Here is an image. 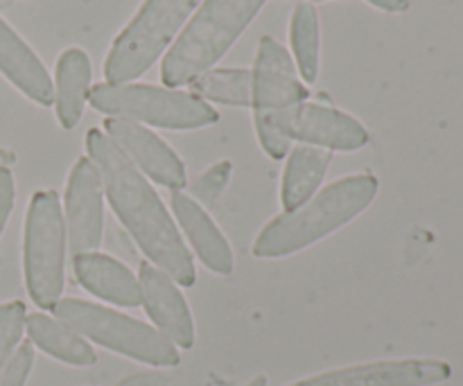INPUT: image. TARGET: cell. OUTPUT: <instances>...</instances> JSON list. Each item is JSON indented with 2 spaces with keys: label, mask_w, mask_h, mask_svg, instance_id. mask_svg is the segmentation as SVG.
I'll return each mask as SVG.
<instances>
[{
  "label": "cell",
  "mask_w": 463,
  "mask_h": 386,
  "mask_svg": "<svg viewBox=\"0 0 463 386\" xmlns=\"http://www.w3.org/2000/svg\"><path fill=\"white\" fill-rule=\"evenodd\" d=\"M86 152L102 179L104 197L111 203L120 224L145 253L147 262L165 271L181 287L197 283L193 256L181 238L176 221L158 199L143 172L113 145L102 129H89Z\"/></svg>",
  "instance_id": "obj_1"
},
{
  "label": "cell",
  "mask_w": 463,
  "mask_h": 386,
  "mask_svg": "<svg viewBox=\"0 0 463 386\" xmlns=\"http://www.w3.org/2000/svg\"><path fill=\"white\" fill-rule=\"evenodd\" d=\"M378 190L380 181L369 172L333 181L297 211L280 212L262 226L253 242V256L274 260L312 247L362 215Z\"/></svg>",
  "instance_id": "obj_2"
},
{
  "label": "cell",
  "mask_w": 463,
  "mask_h": 386,
  "mask_svg": "<svg viewBox=\"0 0 463 386\" xmlns=\"http://www.w3.org/2000/svg\"><path fill=\"white\" fill-rule=\"evenodd\" d=\"M265 3L267 0H202L170 50L163 54V84L167 89H181L215 68Z\"/></svg>",
  "instance_id": "obj_3"
},
{
  "label": "cell",
  "mask_w": 463,
  "mask_h": 386,
  "mask_svg": "<svg viewBox=\"0 0 463 386\" xmlns=\"http://www.w3.org/2000/svg\"><path fill=\"white\" fill-rule=\"evenodd\" d=\"M307 98L310 90L298 77L292 54L276 39L262 36L251 68V108L258 143L274 161L285 158L292 149L283 134V122Z\"/></svg>",
  "instance_id": "obj_4"
},
{
  "label": "cell",
  "mask_w": 463,
  "mask_h": 386,
  "mask_svg": "<svg viewBox=\"0 0 463 386\" xmlns=\"http://www.w3.org/2000/svg\"><path fill=\"white\" fill-rule=\"evenodd\" d=\"M202 0H143L113 39L104 59V80L111 84L138 80L170 50Z\"/></svg>",
  "instance_id": "obj_5"
},
{
  "label": "cell",
  "mask_w": 463,
  "mask_h": 386,
  "mask_svg": "<svg viewBox=\"0 0 463 386\" xmlns=\"http://www.w3.org/2000/svg\"><path fill=\"white\" fill-rule=\"evenodd\" d=\"M89 104L109 118H127L161 129H202L220 120V113L190 90L136 81H99L90 86Z\"/></svg>",
  "instance_id": "obj_6"
},
{
  "label": "cell",
  "mask_w": 463,
  "mask_h": 386,
  "mask_svg": "<svg viewBox=\"0 0 463 386\" xmlns=\"http://www.w3.org/2000/svg\"><path fill=\"white\" fill-rule=\"evenodd\" d=\"M52 312L86 342L99 344L118 355H127L156 369H172L181 364L175 344L163 337L156 328L134 316L81 298H59Z\"/></svg>",
  "instance_id": "obj_7"
},
{
  "label": "cell",
  "mask_w": 463,
  "mask_h": 386,
  "mask_svg": "<svg viewBox=\"0 0 463 386\" xmlns=\"http://www.w3.org/2000/svg\"><path fill=\"white\" fill-rule=\"evenodd\" d=\"M23 271L34 306L52 310L66 283V220L54 190H39L30 199L23 231Z\"/></svg>",
  "instance_id": "obj_8"
},
{
  "label": "cell",
  "mask_w": 463,
  "mask_h": 386,
  "mask_svg": "<svg viewBox=\"0 0 463 386\" xmlns=\"http://www.w3.org/2000/svg\"><path fill=\"white\" fill-rule=\"evenodd\" d=\"M66 238L72 260L95 253L104 240V188L90 158H80L66 185Z\"/></svg>",
  "instance_id": "obj_9"
},
{
  "label": "cell",
  "mask_w": 463,
  "mask_h": 386,
  "mask_svg": "<svg viewBox=\"0 0 463 386\" xmlns=\"http://www.w3.org/2000/svg\"><path fill=\"white\" fill-rule=\"evenodd\" d=\"M102 127L113 145L152 181L170 190H181L188 184L181 156L152 129L127 118H107Z\"/></svg>",
  "instance_id": "obj_10"
},
{
  "label": "cell",
  "mask_w": 463,
  "mask_h": 386,
  "mask_svg": "<svg viewBox=\"0 0 463 386\" xmlns=\"http://www.w3.org/2000/svg\"><path fill=\"white\" fill-rule=\"evenodd\" d=\"M283 134L289 143L297 140L326 152H357L369 145V131L357 118L317 102L298 104L283 122Z\"/></svg>",
  "instance_id": "obj_11"
},
{
  "label": "cell",
  "mask_w": 463,
  "mask_h": 386,
  "mask_svg": "<svg viewBox=\"0 0 463 386\" xmlns=\"http://www.w3.org/2000/svg\"><path fill=\"white\" fill-rule=\"evenodd\" d=\"M452 369L439 360H393L369 362V364L346 366L326 371L307 380H298L297 386H430L446 382Z\"/></svg>",
  "instance_id": "obj_12"
},
{
  "label": "cell",
  "mask_w": 463,
  "mask_h": 386,
  "mask_svg": "<svg viewBox=\"0 0 463 386\" xmlns=\"http://www.w3.org/2000/svg\"><path fill=\"white\" fill-rule=\"evenodd\" d=\"M138 287L140 303L158 333L190 351L194 346V319L179 285L152 262H140Z\"/></svg>",
  "instance_id": "obj_13"
},
{
  "label": "cell",
  "mask_w": 463,
  "mask_h": 386,
  "mask_svg": "<svg viewBox=\"0 0 463 386\" xmlns=\"http://www.w3.org/2000/svg\"><path fill=\"white\" fill-rule=\"evenodd\" d=\"M170 206L181 231H184L185 240L190 242L193 251L197 253L199 260L220 276L233 274V249H231L224 233L217 229V224L208 215L206 208L194 202L190 194L181 193V190H172Z\"/></svg>",
  "instance_id": "obj_14"
},
{
  "label": "cell",
  "mask_w": 463,
  "mask_h": 386,
  "mask_svg": "<svg viewBox=\"0 0 463 386\" xmlns=\"http://www.w3.org/2000/svg\"><path fill=\"white\" fill-rule=\"evenodd\" d=\"M0 72L32 102L41 107L54 104V86L43 61L3 18H0Z\"/></svg>",
  "instance_id": "obj_15"
},
{
  "label": "cell",
  "mask_w": 463,
  "mask_h": 386,
  "mask_svg": "<svg viewBox=\"0 0 463 386\" xmlns=\"http://www.w3.org/2000/svg\"><path fill=\"white\" fill-rule=\"evenodd\" d=\"M75 278L86 292L122 307L140 306L138 276L107 253H86L72 260Z\"/></svg>",
  "instance_id": "obj_16"
},
{
  "label": "cell",
  "mask_w": 463,
  "mask_h": 386,
  "mask_svg": "<svg viewBox=\"0 0 463 386\" xmlns=\"http://www.w3.org/2000/svg\"><path fill=\"white\" fill-rule=\"evenodd\" d=\"M93 66L81 48H68L59 54L54 66V111L63 129H75L81 120L90 93Z\"/></svg>",
  "instance_id": "obj_17"
},
{
  "label": "cell",
  "mask_w": 463,
  "mask_h": 386,
  "mask_svg": "<svg viewBox=\"0 0 463 386\" xmlns=\"http://www.w3.org/2000/svg\"><path fill=\"white\" fill-rule=\"evenodd\" d=\"M333 152L310 147V145H298L289 149L288 163H285L283 184H280V203L283 212L297 211L298 206L315 197L321 190L326 174H328Z\"/></svg>",
  "instance_id": "obj_18"
},
{
  "label": "cell",
  "mask_w": 463,
  "mask_h": 386,
  "mask_svg": "<svg viewBox=\"0 0 463 386\" xmlns=\"http://www.w3.org/2000/svg\"><path fill=\"white\" fill-rule=\"evenodd\" d=\"M25 333L30 337V344H34L36 348H41L63 364L90 366L98 362L93 346L81 334H77L71 325L59 321L57 316L52 319L48 315H41V312L27 315Z\"/></svg>",
  "instance_id": "obj_19"
},
{
  "label": "cell",
  "mask_w": 463,
  "mask_h": 386,
  "mask_svg": "<svg viewBox=\"0 0 463 386\" xmlns=\"http://www.w3.org/2000/svg\"><path fill=\"white\" fill-rule=\"evenodd\" d=\"M289 43L298 77L306 84L317 81L321 61V27L319 14L312 3H298L289 21Z\"/></svg>",
  "instance_id": "obj_20"
},
{
  "label": "cell",
  "mask_w": 463,
  "mask_h": 386,
  "mask_svg": "<svg viewBox=\"0 0 463 386\" xmlns=\"http://www.w3.org/2000/svg\"><path fill=\"white\" fill-rule=\"evenodd\" d=\"M188 89L203 102L251 107V71L247 68H211L194 77Z\"/></svg>",
  "instance_id": "obj_21"
},
{
  "label": "cell",
  "mask_w": 463,
  "mask_h": 386,
  "mask_svg": "<svg viewBox=\"0 0 463 386\" xmlns=\"http://www.w3.org/2000/svg\"><path fill=\"white\" fill-rule=\"evenodd\" d=\"M27 310L21 301L0 303V369L21 344Z\"/></svg>",
  "instance_id": "obj_22"
},
{
  "label": "cell",
  "mask_w": 463,
  "mask_h": 386,
  "mask_svg": "<svg viewBox=\"0 0 463 386\" xmlns=\"http://www.w3.org/2000/svg\"><path fill=\"white\" fill-rule=\"evenodd\" d=\"M231 174H233V163H215V165L208 167L206 172H202V174L193 181V185H190V197L197 203H213L215 199H220L222 193H224V188L231 181Z\"/></svg>",
  "instance_id": "obj_23"
},
{
  "label": "cell",
  "mask_w": 463,
  "mask_h": 386,
  "mask_svg": "<svg viewBox=\"0 0 463 386\" xmlns=\"http://www.w3.org/2000/svg\"><path fill=\"white\" fill-rule=\"evenodd\" d=\"M32 366H34V348L30 342L18 344L7 364L0 369V386H25Z\"/></svg>",
  "instance_id": "obj_24"
},
{
  "label": "cell",
  "mask_w": 463,
  "mask_h": 386,
  "mask_svg": "<svg viewBox=\"0 0 463 386\" xmlns=\"http://www.w3.org/2000/svg\"><path fill=\"white\" fill-rule=\"evenodd\" d=\"M14 199H16V185H14V174L9 167L0 170V235L7 226L9 215H12Z\"/></svg>",
  "instance_id": "obj_25"
},
{
  "label": "cell",
  "mask_w": 463,
  "mask_h": 386,
  "mask_svg": "<svg viewBox=\"0 0 463 386\" xmlns=\"http://www.w3.org/2000/svg\"><path fill=\"white\" fill-rule=\"evenodd\" d=\"M170 378L161 371H140V373H131L122 378L116 386H167Z\"/></svg>",
  "instance_id": "obj_26"
},
{
  "label": "cell",
  "mask_w": 463,
  "mask_h": 386,
  "mask_svg": "<svg viewBox=\"0 0 463 386\" xmlns=\"http://www.w3.org/2000/svg\"><path fill=\"white\" fill-rule=\"evenodd\" d=\"M366 3L383 9V12H392V14L407 12V9H410V0H366Z\"/></svg>",
  "instance_id": "obj_27"
},
{
  "label": "cell",
  "mask_w": 463,
  "mask_h": 386,
  "mask_svg": "<svg viewBox=\"0 0 463 386\" xmlns=\"http://www.w3.org/2000/svg\"><path fill=\"white\" fill-rule=\"evenodd\" d=\"M14 161H16V154L9 152V149H0V170H5V167L12 165Z\"/></svg>",
  "instance_id": "obj_28"
},
{
  "label": "cell",
  "mask_w": 463,
  "mask_h": 386,
  "mask_svg": "<svg viewBox=\"0 0 463 386\" xmlns=\"http://www.w3.org/2000/svg\"><path fill=\"white\" fill-rule=\"evenodd\" d=\"M249 386H267V378L265 375H258V378H253L251 382H249Z\"/></svg>",
  "instance_id": "obj_29"
},
{
  "label": "cell",
  "mask_w": 463,
  "mask_h": 386,
  "mask_svg": "<svg viewBox=\"0 0 463 386\" xmlns=\"http://www.w3.org/2000/svg\"><path fill=\"white\" fill-rule=\"evenodd\" d=\"M307 3H312V5H315V3H324V0H307Z\"/></svg>",
  "instance_id": "obj_30"
}]
</instances>
